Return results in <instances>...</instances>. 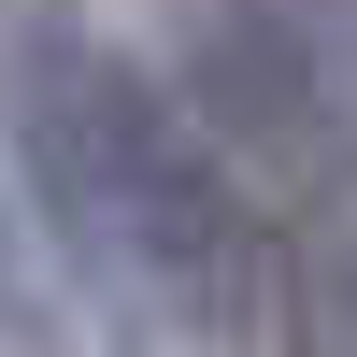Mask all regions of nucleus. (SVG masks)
Instances as JSON below:
<instances>
[{
  "label": "nucleus",
  "mask_w": 357,
  "mask_h": 357,
  "mask_svg": "<svg viewBox=\"0 0 357 357\" xmlns=\"http://www.w3.org/2000/svg\"><path fill=\"white\" fill-rule=\"evenodd\" d=\"M0 172L29 186V215L57 229V257L86 272L114 329L172 357H243L257 301H272L257 215L229 158L200 143V114L86 0H0Z\"/></svg>",
  "instance_id": "obj_1"
},
{
  "label": "nucleus",
  "mask_w": 357,
  "mask_h": 357,
  "mask_svg": "<svg viewBox=\"0 0 357 357\" xmlns=\"http://www.w3.org/2000/svg\"><path fill=\"white\" fill-rule=\"evenodd\" d=\"M172 57H186L200 143L229 158V186L286 200L301 229L357 200V72L301 0H172Z\"/></svg>",
  "instance_id": "obj_2"
},
{
  "label": "nucleus",
  "mask_w": 357,
  "mask_h": 357,
  "mask_svg": "<svg viewBox=\"0 0 357 357\" xmlns=\"http://www.w3.org/2000/svg\"><path fill=\"white\" fill-rule=\"evenodd\" d=\"M272 329H286V357H357V215L286 229V257H272Z\"/></svg>",
  "instance_id": "obj_3"
},
{
  "label": "nucleus",
  "mask_w": 357,
  "mask_h": 357,
  "mask_svg": "<svg viewBox=\"0 0 357 357\" xmlns=\"http://www.w3.org/2000/svg\"><path fill=\"white\" fill-rule=\"evenodd\" d=\"M0 314H15V286H0Z\"/></svg>",
  "instance_id": "obj_4"
},
{
  "label": "nucleus",
  "mask_w": 357,
  "mask_h": 357,
  "mask_svg": "<svg viewBox=\"0 0 357 357\" xmlns=\"http://www.w3.org/2000/svg\"><path fill=\"white\" fill-rule=\"evenodd\" d=\"M343 29H357V0H343Z\"/></svg>",
  "instance_id": "obj_5"
}]
</instances>
